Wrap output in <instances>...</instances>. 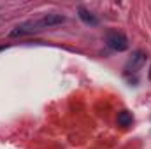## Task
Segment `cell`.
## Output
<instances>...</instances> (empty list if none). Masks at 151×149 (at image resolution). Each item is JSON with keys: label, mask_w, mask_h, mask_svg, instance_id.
I'll use <instances>...</instances> for the list:
<instances>
[{"label": "cell", "mask_w": 151, "mask_h": 149, "mask_svg": "<svg viewBox=\"0 0 151 149\" xmlns=\"http://www.w3.org/2000/svg\"><path fill=\"white\" fill-rule=\"evenodd\" d=\"M77 12H79V18H81V21L83 23H86V25H97L99 23V19L88 11V9H84V7H79L77 9Z\"/></svg>", "instance_id": "4"}, {"label": "cell", "mask_w": 151, "mask_h": 149, "mask_svg": "<svg viewBox=\"0 0 151 149\" xmlns=\"http://www.w3.org/2000/svg\"><path fill=\"white\" fill-rule=\"evenodd\" d=\"M148 77H150V81H151V70H150V75H148Z\"/></svg>", "instance_id": "6"}, {"label": "cell", "mask_w": 151, "mask_h": 149, "mask_svg": "<svg viewBox=\"0 0 151 149\" xmlns=\"http://www.w3.org/2000/svg\"><path fill=\"white\" fill-rule=\"evenodd\" d=\"M106 44L113 49V51H127L128 49V40L123 34L119 32H109L106 35Z\"/></svg>", "instance_id": "2"}, {"label": "cell", "mask_w": 151, "mask_h": 149, "mask_svg": "<svg viewBox=\"0 0 151 149\" xmlns=\"http://www.w3.org/2000/svg\"><path fill=\"white\" fill-rule=\"evenodd\" d=\"M116 121H118L119 126H130L132 121H134V116H132V112H128V111H121V112H118Z\"/></svg>", "instance_id": "5"}, {"label": "cell", "mask_w": 151, "mask_h": 149, "mask_svg": "<svg viewBox=\"0 0 151 149\" xmlns=\"http://www.w3.org/2000/svg\"><path fill=\"white\" fill-rule=\"evenodd\" d=\"M67 18L63 14H56V12H51V14H44L42 18L37 19H28V21H23L19 23L18 27H14V30H11V37H19V35H32V34H39V32H44L46 28H53V27H58L62 23H65Z\"/></svg>", "instance_id": "1"}, {"label": "cell", "mask_w": 151, "mask_h": 149, "mask_svg": "<svg viewBox=\"0 0 151 149\" xmlns=\"http://www.w3.org/2000/svg\"><path fill=\"white\" fill-rule=\"evenodd\" d=\"M146 60H148V56H146L142 51H135V53L128 58V62H127V65H125V72H127V74H135V72H139L141 67L146 63Z\"/></svg>", "instance_id": "3"}]
</instances>
